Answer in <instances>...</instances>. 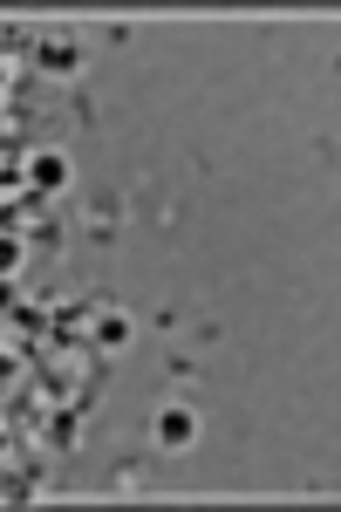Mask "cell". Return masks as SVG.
Listing matches in <instances>:
<instances>
[{
	"mask_svg": "<svg viewBox=\"0 0 341 512\" xmlns=\"http://www.w3.org/2000/svg\"><path fill=\"white\" fill-rule=\"evenodd\" d=\"M89 342L103 355H123L130 349V315L116 308V301H96V315H89Z\"/></svg>",
	"mask_w": 341,
	"mask_h": 512,
	"instance_id": "277c9868",
	"label": "cell"
},
{
	"mask_svg": "<svg viewBox=\"0 0 341 512\" xmlns=\"http://www.w3.org/2000/svg\"><path fill=\"white\" fill-rule=\"evenodd\" d=\"M0 89H7V69H0Z\"/></svg>",
	"mask_w": 341,
	"mask_h": 512,
	"instance_id": "ba28073f",
	"label": "cell"
},
{
	"mask_svg": "<svg viewBox=\"0 0 341 512\" xmlns=\"http://www.w3.org/2000/svg\"><path fill=\"white\" fill-rule=\"evenodd\" d=\"M21 267V239H0V274H14Z\"/></svg>",
	"mask_w": 341,
	"mask_h": 512,
	"instance_id": "52a82bcc",
	"label": "cell"
},
{
	"mask_svg": "<svg viewBox=\"0 0 341 512\" xmlns=\"http://www.w3.org/2000/svg\"><path fill=\"white\" fill-rule=\"evenodd\" d=\"M35 62H41V76L76 82L82 69H89V48H82L76 35H41V41H35Z\"/></svg>",
	"mask_w": 341,
	"mask_h": 512,
	"instance_id": "6da1fadb",
	"label": "cell"
},
{
	"mask_svg": "<svg viewBox=\"0 0 341 512\" xmlns=\"http://www.w3.org/2000/svg\"><path fill=\"white\" fill-rule=\"evenodd\" d=\"M116 226H123V205H116V198H96V205H89V233L110 239Z\"/></svg>",
	"mask_w": 341,
	"mask_h": 512,
	"instance_id": "8992f818",
	"label": "cell"
},
{
	"mask_svg": "<svg viewBox=\"0 0 341 512\" xmlns=\"http://www.w3.org/2000/svg\"><path fill=\"white\" fill-rule=\"evenodd\" d=\"M76 424H82V417H76V410H55V417H48V444H55V451H76Z\"/></svg>",
	"mask_w": 341,
	"mask_h": 512,
	"instance_id": "5b68a950",
	"label": "cell"
},
{
	"mask_svg": "<svg viewBox=\"0 0 341 512\" xmlns=\"http://www.w3.org/2000/svg\"><path fill=\"white\" fill-rule=\"evenodd\" d=\"M151 444L157 451H191V444H198V410H191V403H164L151 417Z\"/></svg>",
	"mask_w": 341,
	"mask_h": 512,
	"instance_id": "7a4b0ae2",
	"label": "cell"
},
{
	"mask_svg": "<svg viewBox=\"0 0 341 512\" xmlns=\"http://www.w3.org/2000/svg\"><path fill=\"white\" fill-rule=\"evenodd\" d=\"M21 171H28V192H35V198H48V192H69V158H62L55 144L28 151V158H21Z\"/></svg>",
	"mask_w": 341,
	"mask_h": 512,
	"instance_id": "3957f363",
	"label": "cell"
}]
</instances>
